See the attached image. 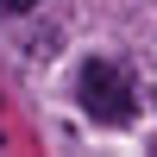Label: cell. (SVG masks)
<instances>
[{
    "instance_id": "obj_2",
    "label": "cell",
    "mask_w": 157,
    "mask_h": 157,
    "mask_svg": "<svg viewBox=\"0 0 157 157\" xmlns=\"http://www.w3.org/2000/svg\"><path fill=\"white\" fill-rule=\"evenodd\" d=\"M38 0H0V13H32Z\"/></svg>"
},
{
    "instance_id": "obj_1",
    "label": "cell",
    "mask_w": 157,
    "mask_h": 157,
    "mask_svg": "<svg viewBox=\"0 0 157 157\" xmlns=\"http://www.w3.org/2000/svg\"><path fill=\"white\" fill-rule=\"evenodd\" d=\"M75 94H82V113L94 126H126L132 120V75L120 69V63H107V57H94V63H82V82H75Z\"/></svg>"
}]
</instances>
